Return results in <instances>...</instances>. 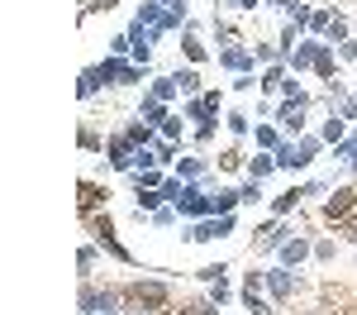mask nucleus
Returning a JSON list of instances; mask_svg holds the SVG:
<instances>
[{
	"label": "nucleus",
	"mask_w": 357,
	"mask_h": 315,
	"mask_svg": "<svg viewBox=\"0 0 357 315\" xmlns=\"http://www.w3.org/2000/svg\"><path fill=\"white\" fill-rule=\"evenodd\" d=\"M262 291L272 296L276 306H291L296 301V291H301V277H296V268H262Z\"/></svg>",
	"instance_id": "nucleus-1"
},
{
	"label": "nucleus",
	"mask_w": 357,
	"mask_h": 315,
	"mask_svg": "<svg viewBox=\"0 0 357 315\" xmlns=\"http://www.w3.org/2000/svg\"><path fill=\"white\" fill-rule=\"evenodd\" d=\"M143 72L148 67H138L134 57H105V62H96V77L105 86H143Z\"/></svg>",
	"instance_id": "nucleus-2"
},
{
	"label": "nucleus",
	"mask_w": 357,
	"mask_h": 315,
	"mask_svg": "<svg viewBox=\"0 0 357 315\" xmlns=\"http://www.w3.org/2000/svg\"><path fill=\"white\" fill-rule=\"evenodd\" d=\"M86 229L96 234V244H100V249H105L114 263H134V254L119 244V234H114V220L105 215V210H100V215H86Z\"/></svg>",
	"instance_id": "nucleus-3"
},
{
	"label": "nucleus",
	"mask_w": 357,
	"mask_h": 315,
	"mask_svg": "<svg viewBox=\"0 0 357 315\" xmlns=\"http://www.w3.org/2000/svg\"><path fill=\"white\" fill-rule=\"evenodd\" d=\"M353 205H357V182H348V186H333V196L319 205V220H329V225L338 229L348 215H353Z\"/></svg>",
	"instance_id": "nucleus-4"
},
{
	"label": "nucleus",
	"mask_w": 357,
	"mask_h": 315,
	"mask_svg": "<svg viewBox=\"0 0 357 315\" xmlns=\"http://www.w3.org/2000/svg\"><path fill=\"white\" fill-rule=\"evenodd\" d=\"M238 229L234 215H210V220H191V234H186V244H215V239H229Z\"/></svg>",
	"instance_id": "nucleus-5"
},
{
	"label": "nucleus",
	"mask_w": 357,
	"mask_h": 315,
	"mask_svg": "<svg viewBox=\"0 0 357 315\" xmlns=\"http://www.w3.org/2000/svg\"><path fill=\"white\" fill-rule=\"evenodd\" d=\"M220 67L234 72V77H252L257 72V57H252L248 43H229V48H220Z\"/></svg>",
	"instance_id": "nucleus-6"
},
{
	"label": "nucleus",
	"mask_w": 357,
	"mask_h": 315,
	"mask_svg": "<svg viewBox=\"0 0 357 315\" xmlns=\"http://www.w3.org/2000/svg\"><path fill=\"white\" fill-rule=\"evenodd\" d=\"M305 110H310V105H296V101H276V124H281V134H286V139H301L305 134Z\"/></svg>",
	"instance_id": "nucleus-7"
},
{
	"label": "nucleus",
	"mask_w": 357,
	"mask_h": 315,
	"mask_svg": "<svg viewBox=\"0 0 357 315\" xmlns=\"http://www.w3.org/2000/svg\"><path fill=\"white\" fill-rule=\"evenodd\" d=\"M105 158H110L114 172H134L138 168V148L124 139V134H110V139H105Z\"/></svg>",
	"instance_id": "nucleus-8"
},
{
	"label": "nucleus",
	"mask_w": 357,
	"mask_h": 315,
	"mask_svg": "<svg viewBox=\"0 0 357 315\" xmlns=\"http://www.w3.org/2000/svg\"><path fill=\"white\" fill-rule=\"evenodd\" d=\"M319 48H324V38H310V34H305L301 43H296V53L286 57V67H291L296 77H301V72H314V57H319Z\"/></svg>",
	"instance_id": "nucleus-9"
},
{
	"label": "nucleus",
	"mask_w": 357,
	"mask_h": 315,
	"mask_svg": "<svg viewBox=\"0 0 357 315\" xmlns=\"http://www.w3.org/2000/svg\"><path fill=\"white\" fill-rule=\"evenodd\" d=\"M105 196H110V191H105L100 182H91V177H86L82 186H77V210H82V220H86V215H100Z\"/></svg>",
	"instance_id": "nucleus-10"
},
{
	"label": "nucleus",
	"mask_w": 357,
	"mask_h": 315,
	"mask_svg": "<svg viewBox=\"0 0 357 315\" xmlns=\"http://www.w3.org/2000/svg\"><path fill=\"white\" fill-rule=\"evenodd\" d=\"M305 258H314V239L296 234V239H291V244H286V249L276 254V263H281V268H301Z\"/></svg>",
	"instance_id": "nucleus-11"
},
{
	"label": "nucleus",
	"mask_w": 357,
	"mask_h": 315,
	"mask_svg": "<svg viewBox=\"0 0 357 315\" xmlns=\"http://www.w3.org/2000/svg\"><path fill=\"white\" fill-rule=\"evenodd\" d=\"M138 119H143V124H153V129H162L167 119H172V105H167V101H158V96H148V91H143V105H138Z\"/></svg>",
	"instance_id": "nucleus-12"
},
{
	"label": "nucleus",
	"mask_w": 357,
	"mask_h": 315,
	"mask_svg": "<svg viewBox=\"0 0 357 315\" xmlns=\"http://www.w3.org/2000/svg\"><path fill=\"white\" fill-rule=\"evenodd\" d=\"M301 200H310V191H305V186H286V191L272 200V220H286V215H296V210H301Z\"/></svg>",
	"instance_id": "nucleus-13"
},
{
	"label": "nucleus",
	"mask_w": 357,
	"mask_h": 315,
	"mask_svg": "<svg viewBox=\"0 0 357 315\" xmlns=\"http://www.w3.org/2000/svg\"><path fill=\"white\" fill-rule=\"evenodd\" d=\"M124 139L134 143V148H153V143L162 139V129H153V124H143V119H129V124H124Z\"/></svg>",
	"instance_id": "nucleus-14"
},
{
	"label": "nucleus",
	"mask_w": 357,
	"mask_h": 315,
	"mask_svg": "<svg viewBox=\"0 0 357 315\" xmlns=\"http://www.w3.org/2000/svg\"><path fill=\"white\" fill-rule=\"evenodd\" d=\"M348 134H353V129H348V119H343V115H338V110H333L329 119H324V124H319V139L329 143V148H338V143L348 139Z\"/></svg>",
	"instance_id": "nucleus-15"
},
{
	"label": "nucleus",
	"mask_w": 357,
	"mask_h": 315,
	"mask_svg": "<svg viewBox=\"0 0 357 315\" xmlns=\"http://www.w3.org/2000/svg\"><path fill=\"white\" fill-rule=\"evenodd\" d=\"M314 77H319V82H338V53H333V43L319 48V57H314Z\"/></svg>",
	"instance_id": "nucleus-16"
},
{
	"label": "nucleus",
	"mask_w": 357,
	"mask_h": 315,
	"mask_svg": "<svg viewBox=\"0 0 357 315\" xmlns=\"http://www.w3.org/2000/svg\"><path fill=\"white\" fill-rule=\"evenodd\" d=\"M248 177H252V182H262V177H272V172H281L276 168V153H267V148H257V158H248Z\"/></svg>",
	"instance_id": "nucleus-17"
},
{
	"label": "nucleus",
	"mask_w": 357,
	"mask_h": 315,
	"mask_svg": "<svg viewBox=\"0 0 357 315\" xmlns=\"http://www.w3.org/2000/svg\"><path fill=\"white\" fill-rule=\"evenodd\" d=\"M176 177L181 182H210V163L205 158H181L176 163Z\"/></svg>",
	"instance_id": "nucleus-18"
},
{
	"label": "nucleus",
	"mask_w": 357,
	"mask_h": 315,
	"mask_svg": "<svg viewBox=\"0 0 357 315\" xmlns=\"http://www.w3.org/2000/svg\"><path fill=\"white\" fill-rule=\"evenodd\" d=\"M252 139H257V148L276 153V148L286 143V134H281V124H257V129H252Z\"/></svg>",
	"instance_id": "nucleus-19"
},
{
	"label": "nucleus",
	"mask_w": 357,
	"mask_h": 315,
	"mask_svg": "<svg viewBox=\"0 0 357 315\" xmlns=\"http://www.w3.org/2000/svg\"><path fill=\"white\" fill-rule=\"evenodd\" d=\"M276 168H281V172H305L301 153H296V139H286L281 148H276Z\"/></svg>",
	"instance_id": "nucleus-20"
},
{
	"label": "nucleus",
	"mask_w": 357,
	"mask_h": 315,
	"mask_svg": "<svg viewBox=\"0 0 357 315\" xmlns=\"http://www.w3.org/2000/svg\"><path fill=\"white\" fill-rule=\"evenodd\" d=\"M238 205H243V200H238V191H229V186H220V191L210 196V210H215V215H234Z\"/></svg>",
	"instance_id": "nucleus-21"
},
{
	"label": "nucleus",
	"mask_w": 357,
	"mask_h": 315,
	"mask_svg": "<svg viewBox=\"0 0 357 315\" xmlns=\"http://www.w3.org/2000/svg\"><path fill=\"white\" fill-rule=\"evenodd\" d=\"M172 77H176V86H181V96H186V101L200 96V72H195V67H176Z\"/></svg>",
	"instance_id": "nucleus-22"
},
{
	"label": "nucleus",
	"mask_w": 357,
	"mask_h": 315,
	"mask_svg": "<svg viewBox=\"0 0 357 315\" xmlns=\"http://www.w3.org/2000/svg\"><path fill=\"white\" fill-rule=\"evenodd\" d=\"M319 148H324V139H319V134H301V139H296V153H301L305 168H310V163L319 158Z\"/></svg>",
	"instance_id": "nucleus-23"
},
{
	"label": "nucleus",
	"mask_w": 357,
	"mask_h": 315,
	"mask_svg": "<svg viewBox=\"0 0 357 315\" xmlns=\"http://www.w3.org/2000/svg\"><path fill=\"white\" fill-rule=\"evenodd\" d=\"M224 124H229V134H234V139L252 134V115H248V110H229V115H224Z\"/></svg>",
	"instance_id": "nucleus-24"
},
{
	"label": "nucleus",
	"mask_w": 357,
	"mask_h": 315,
	"mask_svg": "<svg viewBox=\"0 0 357 315\" xmlns=\"http://www.w3.org/2000/svg\"><path fill=\"white\" fill-rule=\"evenodd\" d=\"M205 296H210V306H229V301H234V286H229V277H220V282H210L205 286Z\"/></svg>",
	"instance_id": "nucleus-25"
},
{
	"label": "nucleus",
	"mask_w": 357,
	"mask_h": 315,
	"mask_svg": "<svg viewBox=\"0 0 357 315\" xmlns=\"http://www.w3.org/2000/svg\"><path fill=\"white\" fill-rule=\"evenodd\" d=\"M181 53H186V62H191V67H200V62L210 57V48H205L195 34H186V38H181Z\"/></svg>",
	"instance_id": "nucleus-26"
},
{
	"label": "nucleus",
	"mask_w": 357,
	"mask_h": 315,
	"mask_svg": "<svg viewBox=\"0 0 357 315\" xmlns=\"http://www.w3.org/2000/svg\"><path fill=\"white\" fill-rule=\"evenodd\" d=\"M333 20H338V10H314V15H310V38H324Z\"/></svg>",
	"instance_id": "nucleus-27"
},
{
	"label": "nucleus",
	"mask_w": 357,
	"mask_h": 315,
	"mask_svg": "<svg viewBox=\"0 0 357 315\" xmlns=\"http://www.w3.org/2000/svg\"><path fill=\"white\" fill-rule=\"evenodd\" d=\"M176 91H181V86H176V77H158V82L148 86V96H158V101H167V105L176 101Z\"/></svg>",
	"instance_id": "nucleus-28"
},
{
	"label": "nucleus",
	"mask_w": 357,
	"mask_h": 315,
	"mask_svg": "<svg viewBox=\"0 0 357 315\" xmlns=\"http://www.w3.org/2000/svg\"><path fill=\"white\" fill-rule=\"evenodd\" d=\"M215 134H220V115H210V119H200V124H195V143H200V148H210Z\"/></svg>",
	"instance_id": "nucleus-29"
},
{
	"label": "nucleus",
	"mask_w": 357,
	"mask_h": 315,
	"mask_svg": "<svg viewBox=\"0 0 357 315\" xmlns=\"http://www.w3.org/2000/svg\"><path fill=\"white\" fill-rule=\"evenodd\" d=\"M348 38H353V24L338 15V20L329 24V34H324V43H333V48H338V43H348Z\"/></svg>",
	"instance_id": "nucleus-30"
},
{
	"label": "nucleus",
	"mask_w": 357,
	"mask_h": 315,
	"mask_svg": "<svg viewBox=\"0 0 357 315\" xmlns=\"http://www.w3.org/2000/svg\"><path fill=\"white\" fill-rule=\"evenodd\" d=\"M238 168H248V158H243V148L234 143V148H224V153H220V172H238Z\"/></svg>",
	"instance_id": "nucleus-31"
},
{
	"label": "nucleus",
	"mask_w": 357,
	"mask_h": 315,
	"mask_svg": "<svg viewBox=\"0 0 357 315\" xmlns=\"http://www.w3.org/2000/svg\"><path fill=\"white\" fill-rule=\"evenodd\" d=\"M77 143H82L86 153H100V148H105V139L96 134V124H82V129H77Z\"/></svg>",
	"instance_id": "nucleus-32"
},
{
	"label": "nucleus",
	"mask_w": 357,
	"mask_h": 315,
	"mask_svg": "<svg viewBox=\"0 0 357 315\" xmlns=\"http://www.w3.org/2000/svg\"><path fill=\"white\" fill-rule=\"evenodd\" d=\"M162 182H167L162 168H138L134 172V191H138V186H162Z\"/></svg>",
	"instance_id": "nucleus-33"
},
{
	"label": "nucleus",
	"mask_w": 357,
	"mask_h": 315,
	"mask_svg": "<svg viewBox=\"0 0 357 315\" xmlns=\"http://www.w3.org/2000/svg\"><path fill=\"white\" fill-rule=\"evenodd\" d=\"M100 86H105V82L96 77V67H86V72H82V82H77V96H82V101H91V96H96Z\"/></svg>",
	"instance_id": "nucleus-34"
},
{
	"label": "nucleus",
	"mask_w": 357,
	"mask_h": 315,
	"mask_svg": "<svg viewBox=\"0 0 357 315\" xmlns=\"http://www.w3.org/2000/svg\"><path fill=\"white\" fill-rule=\"evenodd\" d=\"M210 105H205V101H200V96H191V101H186V105H181V119H195V124H200V119H210Z\"/></svg>",
	"instance_id": "nucleus-35"
},
{
	"label": "nucleus",
	"mask_w": 357,
	"mask_h": 315,
	"mask_svg": "<svg viewBox=\"0 0 357 315\" xmlns=\"http://www.w3.org/2000/svg\"><path fill=\"white\" fill-rule=\"evenodd\" d=\"M176 215H181L176 205H162V210H153V215H148V225H158V229H172V225H176Z\"/></svg>",
	"instance_id": "nucleus-36"
},
{
	"label": "nucleus",
	"mask_w": 357,
	"mask_h": 315,
	"mask_svg": "<svg viewBox=\"0 0 357 315\" xmlns=\"http://www.w3.org/2000/svg\"><path fill=\"white\" fill-rule=\"evenodd\" d=\"M96 249H100V244H82V249H77V268H82V277H91V268H96Z\"/></svg>",
	"instance_id": "nucleus-37"
},
{
	"label": "nucleus",
	"mask_w": 357,
	"mask_h": 315,
	"mask_svg": "<svg viewBox=\"0 0 357 315\" xmlns=\"http://www.w3.org/2000/svg\"><path fill=\"white\" fill-rule=\"evenodd\" d=\"M195 277H200L205 286H210V282H220V277H229V263H205V268H200Z\"/></svg>",
	"instance_id": "nucleus-38"
},
{
	"label": "nucleus",
	"mask_w": 357,
	"mask_h": 315,
	"mask_svg": "<svg viewBox=\"0 0 357 315\" xmlns=\"http://www.w3.org/2000/svg\"><path fill=\"white\" fill-rule=\"evenodd\" d=\"M162 139H172V143H181V139H186V119H181V115H172V119L162 124Z\"/></svg>",
	"instance_id": "nucleus-39"
},
{
	"label": "nucleus",
	"mask_w": 357,
	"mask_h": 315,
	"mask_svg": "<svg viewBox=\"0 0 357 315\" xmlns=\"http://www.w3.org/2000/svg\"><path fill=\"white\" fill-rule=\"evenodd\" d=\"M238 200H243V205H257V200H262V182H252V177H248L243 186H238Z\"/></svg>",
	"instance_id": "nucleus-40"
},
{
	"label": "nucleus",
	"mask_w": 357,
	"mask_h": 315,
	"mask_svg": "<svg viewBox=\"0 0 357 315\" xmlns=\"http://www.w3.org/2000/svg\"><path fill=\"white\" fill-rule=\"evenodd\" d=\"M153 153H158V168H167V163L176 158V143H172V139H158V143H153Z\"/></svg>",
	"instance_id": "nucleus-41"
},
{
	"label": "nucleus",
	"mask_w": 357,
	"mask_h": 315,
	"mask_svg": "<svg viewBox=\"0 0 357 315\" xmlns=\"http://www.w3.org/2000/svg\"><path fill=\"white\" fill-rule=\"evenodd\" d=\"M333 254H338L333 239H314V263H333Z\"/></svg>",
	"instance_id": "nucleus-42"
},
{
	"label": "nucleus",
	"mask_w": 357,
	"mask_h": 315,
	"mask_svg": "<svg viewBox=\"0 0 357 315\" xmlns=\"http://www.w3.org/2000/svg\"><path fill=\"white\" fill-rule=\"evenodd\" d=\"M333 53H338V62H357V34L348 38V43H338Z\"/></svg>",
	"instance_id": "nucleus-43"
},
{
	"label": "nucleus",
	"mask_w": 357,
	"mask_h": 315,
	"mask_svg": "<svg viewBox=\"0 0 357 315\" xmlns=\"http://www.w3.org/2000/svg\"><path fill=\"white\" fill-rule=\"evenodd\" d=\"M200 101H205V105H210V110L220 115V105H224V91H200Z\"/></svg>",
	"instance_id": "nucleus-44"
},
{
	"label": "nucleus",
	"mask_w": 357,
	"mask_h": 315,
	"mask_svg": "<svg viewBox=\"0 0 357 315\" xmlns=\"http://www.w3.org/2000/svg\"><path fill=\"white\" fill-rule=\"evenodd\" d=\"M224 5H234V10H257L262 0H224Z\"/></svg>",
	"instance_id": "nucleus-45"
},
{
	"label": "nucleus",
	"mask_w": 357,
	"mask_h": 315,
	"mask_svg": "<svg viewBox=\"0 0 357 315\" xmlns=\"http://www.w3.org/2000/svg\"><path fill=\"white\" fill-rule=\"evenodd\" d=\"M158 5H167V10H186V0H158Z\"/></svg>",
	"instance_id": "nucleus-46"
},
{
	"label": "nucleus",
	"mask_w": 357,
	"mask_h": 315,
	"mask_svg": "<svg viewBox=\"0 0 357 315\" xmlns=\"http://www.w3.org/2000/svg\"><path fill=\"white\" fill-rule=\"evenodd\" d=\"M267 5H276V10H291V5H296V0H267Z\"/></svg>",
	"instance_id": "nucleus-47"
},
{
	"label": "nucleus",
	"mask_w": 357,
	"mask_h": 315,
	"mask_svg": "<svg viewBox=\"0 0 357 315\" xmlns=\"http://www.w3.org/2000/svg\"><path fill=\"white\" fill-rule=\"evenodd\" d=\"M291 315H319V311H291Z\"/></svg>",
	"instance_id": "nucleus-48"
},
{
	"label": "nucleus",
	"mask_w": 357,
	"mask_h": 315,
	"mask_svg": "<svg viewBox=\"0 0 357 315\" xmlns=\"http://www.w3.org/2000/svg\"><path fill=\"white\" fill-rule=\"evenodd\" d=\"M205 315H220V306H210V311H205Z\"/></svg>",
	"instance_id": "nucleus-49"
},
{
	"label": "nucleus",
	"mask_w": 357,
	"mask_h": 315,
	"mask_svg": "<svg viewBox=\"0 0 357 315\" xmlns=\"http://www.w3.org/2000/svg\"><path fill=\"white\" fill-rule=\"evenodd\" d=\"M353 91H357V77H353Z\"/></svg>",
	"instance_id": "nucleus-50"
},
{
	"label": "nucleus",
	"mask_w": 357,
	"mask_h": 315,
	"mask_svg": "<svg viewBox=\"0 0 357 315\" xmlns=\"http://www.w3.org/2000/svg\"><path fill=\"white\" fill-rule=\"evenodd\" d=\"M305 5H314V0H305Z\"/></svg>",
	"instance_id": "nucleus-51"
},
{
	"label": "nucleus",
	"mask_w": 357,
	"mask_h": 315,
	"mask_svg": "<svg viewBox=\"0 0 357 315\" xmlns=\"http://www.w3.org/2000/svg\"><path fill=\"white\" fill-rule=\"evenodd\" d=\"M353 34H357V24H353Z\"/></svg>",
	"instance_id": "nucleus-52"
}]
</instances>
